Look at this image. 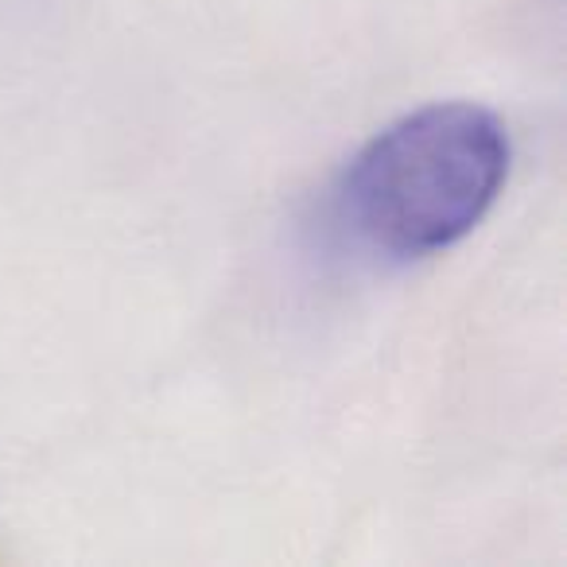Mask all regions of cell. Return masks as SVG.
I'll use <instances>...</instances> for the list:
<instances>
[{
    "mask_svg": "<svg viewBox=\"0 0 567 567\" xmlns=\"http://www.w3.org/2000/svg\"><path fill=\"white\" fill-rule=\"evenodd\" d=\"M509 133L474 102H432L373 133L334 187L339 226L381 260L458 245L497 203Z\"/></svg>",
    "mask_w": 567,
    "mask_h": 567,
    "instance_id": "1",
    "label": "cell"
}]
</instances>
